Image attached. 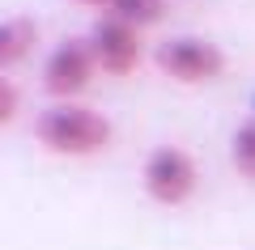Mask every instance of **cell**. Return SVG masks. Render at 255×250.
<instances>
[{"instance_id": "3", "label": "cell", "mask_w": 255, "mask_h": 250, "mask_svg": "<svg viewBox=\"0 0 255 250\" xmlns=\"http://www.w3.org/2000/svg\"><path fill=\"white\" fill-rule=\"evenodd\" d=\"M140 182H145V195L153 204L179 208V204H187L196 195L200 170H196V161H191L187 149H179V144H157L145 157V166H140Z\"/></svg>"}, {"instance_id": "7", "label": "cell", "mask_w": 255, "mask_h": 250, "mask_svg": "<svg viewBox=\"0 0 255 250\" xmlns=\"http://www.w3.org/2000/svg\"><path fill=\"white\" fill-rule=\"evenodd\" d=\"M111 17L145 30V26H157V21L166 17V0H115V4H111Z\"/></svg>"}, {"instance_id": "6", "label": "cell", "mask_w": 255, "mask_h": 250, "mask_svg": "<svg viewBox=\"0 0 255 250\" xmlns=\"http://www.w3.org/2000/svg\"><path fill=\"white\" fill-rule=\"evenodd\" d=\"M34 43H38V21L21 17V13L9 17L0 26V68H17V64L34 51Z\"/></svg>"}, {"instance_id": "5", "label": "cell", "mask_w": 255, "mask_h": 250, "mask_svg": "<svg viewBox=\"0 0 255 250\" xmlns=\"http://www.w3.org/2000/svg\"><path fill=\"white\" fill-rule=\"evenodd\" d=\"M85 38H90V51H94V60H98V68L111 72V77H128V72L140 64V55H145L140 30L128 26V21H119V17H111V13H102L90 26Z\"/></svg>"}, {"instance_id": "10", "label": "cell", "mask_w": 255, "mask_h": 250, "mask_svg": "<svg viewBox=\"0 0 255 250\" xmlns=\"http://www.w3.org/2000/svg\"><path fill=\"white\" fill-rule=\"evenodd\" d=\"M77 4H90V9H107V13H111V4H115V0H77Z\"/></svg>"}, {"instance_id": "9", "label": "cell", "mask_w": 255, "mask_h": 250, "mask_svg": "<svg viewBox=\"0 0 255 250\" xmlns=\"http://www.w3.org/2000/svg\"><path fill=\"white\" fill-rule=\"evenodd\" d=\"M17 119V85L13 77H0V123H13Z\"/></svg>"}, {"instance_id": "4", "label": "cell", "mask_w": 255, "mask_h": 250, "mask_svg": "<svg viewBox=\"0 0 255 250\" xmlns=\"http://www.w3.org/2000/svg\"><path fill=\"white\" fill-rule=\"evenodd\" d=\"M94 72H98V60L90 51V38H64L43 60V89L60 102H73L77 93L90 89Z\"/></svg>"}, {"instance_id": "2", "label": "cell", "mask_w": 255, "mask_h": 250, "mask_svg": "<svg viewBox=\"0 0 255 250\" xmlns=\"http://www.w3.org/2000/svg\"><path fill=\"white\" fill-rule=\"evenodd\" d=\"M153 64L179 85H209L226 72V51L200 34H170L157 43Z\"/></svg>"}, {"instance_id": "1", "label": "cell", "mask_w": 255, "mask_h": 250, "mask_svg": "<svg viewBox=\"0 0 255 250\" xmlns=\"http://www.w3.org/2000/svg\"><path fill=\"white\" fill-rule=\"evenodd\" d=\"M34 140L55 157H94L111 144V119L81 102H55L34 115Z\"/></svg>"}, {"instance_id": "8", "label": "cell", "mask_w": 255, "mask_h": 250, "mask_svg": "<svg viewBox=\"0 0 255 250\" xmlns=\"http://www.w3.org/2000/svg\"><path fill=\"white\" fill-rule=\"evenodd\" d=\"M230 161H234V170L243 174L247 182H255V119L238 123L234 140H230Z\"/></svg>"}]
</instances>
